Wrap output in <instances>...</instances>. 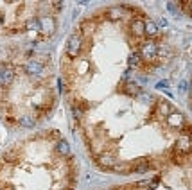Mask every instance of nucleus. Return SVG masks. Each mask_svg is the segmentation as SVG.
Returning <instances> with one entry per match:
<instances>
[{
  "label": "nucleus",
  "instance_id": "obj_1",
  "mask_svg": "<svg viewBox=\"0 0 192 190\" xmlns=\"http://www.w3.org/2000/svg\"><path fill=\"white\" fill-rule=\"evenodd\" d=\"M167 22L138 4H108L72 27L59 54V93L97 171L144 178L192 167L189 52Z\"/></svg>",
  "mask_w": 192,
  "mask_h": 190
},
{
  "label": "nucleus",
  "instance_id": "obj_2",
  "mask_svg": "<svg viewBox=\"0 0 192 190\" xmlns=\"http://www.w3.org/2000/svg\"><path fill=\"white\" fill-rule=\"evenodd\" d=\"M49 52L13 43L0 49V118L11 129H32L54 113L59 99Z\"/></svg>",
  "mask_w": 192,
  "mask_h": 190
},
{
  "label": "nucleus",
  "instance_id": "obj_3",
  "mask_svg": "<svg viewBox=\"0 0 192 190\" xmlns=\"http://www.w3.org/2000/svg\"><path fill=\"white\" fill-rule=\"evenodd\" d=\"M79 160L59 129H39L0 156V190H77Z\"/></svg>",
  "mask_w": 192,
  "mask_h": 190
},
{
  "label": "nucleus",
  "instance_id": "obj_4",
  "mask_svg": "<svg viewBox=\"0 0 192 190\" xmlns=\"http://www.w3.org/2000/svg\"><path fill=\"white\" fill-rule=\"evenodd\" d=\"M63 9V2H0V49L47 43L56 36Z\"/></svg>",
  "mask_w": 192,
  "mask_h": 190
},
{
  "label": "nucleus",
  "instance_id": "obj_5",
  "mask_svg": "<svg viewBox=\"0 0 192 190\" xmlns=\"http://www.w3.org/2000/svg\"><path fill=\"white\" fill-rule=\"evenodd\" d=\"M90 190H192V167H176L144 178L108 183Z\"/></svg>",
  "mask_w": 192,
  "mask_h": 190
}]
</instances>
